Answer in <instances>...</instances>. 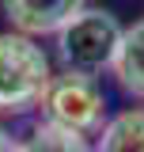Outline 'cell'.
Returning <instances> with one entry per match:
<instances>
[{
    "label": "cell",
    "instance_id": "8",
    "mask_svg": "<svg viewBox=\"0 0 144 152\" xmlns=\"http://www.w3.org/2000/svg\"><path fill=\"white\" fill-rule=\"evenodd\" d=\"M0 152H23V141H15L4 126H0Z\"/></svg>",
    "mask_w": 144,
    "mask_h": 152
},
{
    "label": "cell",
    "instance_id": "3",
    "mask_svg": "<svg viewBox=\"0 0 144 152\" xmlns=\"http://www.w3.org/2000/svg\"><path fill=\"white\" fill-rule=\"evenodd\" d=\"M46 110V122H53L61 129L72 133H99L106 126V99H103V88L95 84V76L84 72H61L49 80V88L38 103Z\"/></svg>",
    "mask_w": 144,
    "mask_h": 152
},
{
    "label": "cell",
    "instance_id": "6",
    "mask_svg": "<svg viewBox=\"0 0 144 152\" xmlns=\"http://www.w3.org/2000/svg\"><path fill=\"white\" fill-rule=\"evenodd\" d=\"M114 76H118V84L125 91L144 99V19L133 23V27H125L118 57H114Z\"/></svg>",
    "mask_w": 144,
    "mask_h": 152
},
{
    "label": "cell",
    "instance_id": "4",
    "mask_svg": "<svg viewBox=\"0 0 144 152\" xmlns=\"http://www.w3.org/2000/svg\"><path fill=\"white\" fill-rule=\"evenodd\" d=\"M0 4H4V15L12 19V27L27 38L57 34L65 23H72L87 8V0H0Z\"/></svg>",
    "mask_w": 144,
    "mask_h": 152
},
{
    "label": "cell",
    "instance_id": "7",
    "mask_svg": "<svg viewBox=\"0 0 144 152\" xmlns=\"http://www.w3.org/2000/svg\"><path fill=\"white\" fill-rule=\"evenodd\" d=\"M23 152H95V145L84 133H72V129L53 126V122H42L23 141Z\"/></svg>",
    "mask_w": 144,
    "mask_h": 152
},
{
    "label": "cell",
    "instance_id": "1",
    "mask_svg": "<svg viewBox=\"0 0 144 152\" xmlns=\"http://www.w3.org/2000/svg\"><path fill=\"white\" fill-rule=\"evenodd\" d=\"M53 80L49 57L34 38L4 31L0 34V114H23L42 103Z\"/></svg>",
    "mask_w": 144,
    "mask_h": 152
},
{
    "label": "cell",
    "instance_id": "5",
    "mask_svg": "<svg viewBox=\"0 0 144 152\" xmlns=\"http://www.w3.org/2000/svg\"><path fill=\"white\" fill-rule=\"evenodd\" d=\"M95 152H144V107H129L106 118Z\"/></svg>",
    "mask_w": 144,
    "mask_h": 152
},
{
    "label": "cell",
    "instance_id": "2",
    "mask_svg": "<svg viewBox=\"0 0 144 152\" xmlns=\"http://www.w3.org/2000/svg\"><path fill=\"white\" fill-rule=\"evenodd\" d=\"M125 27L103 8H84L80 15L57 31V57L65 72L95 76L103 69H114V57L121 46Z\"/></svg>",
    "mask_w": 144,
    "mask_h": 152
}]
</instances>
